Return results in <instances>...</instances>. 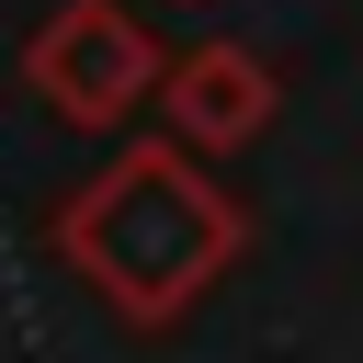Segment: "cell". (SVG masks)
Returning a JSON list of instances; mask_svg holds the SVG:
<instances>
[{
    "label": "cell",
    "instance_id": "cell-1",
    "mask_svg": "<svg viewBox=\"0 0 363 363\" xmlns=\"http://www.w3.org/2000/svg\"><path fill=\"white\" fill-rule=\"evenodd\" d=\"M45 238H57V261H68L125 329H182V318L238 272L250 216H238V193L216 182L204 147L136 136V147H113L91 182H68V204H57Z\"/></svg>",
    "mask_w": 363,
    "mask_h": 363
},
{
    "label": "cell",
    "instance_id": "cell-2",
    "mask_svg": "<svg viewBox=\"0 0 363 363\" xmlns=\"http://www.w3.org/2000/svg\"><path fill=\"white\" fill-rule=\"evenodd\" d=\"M159 57H170V45L147 34V11H125V0H57V11H45V34L23 45V91H34L57 125L113 136V125H136V113H147Z\"/></svg>",
    "mask_w": 363,
    "mask_h": 363
},
{
    "label": "cell",
    "instance_id": "cell-3",
    "mask_svg": "<svg viewBox=\"0 0 363 363\" xmlns=\"http://www.w3.org/2000/svg\"><path fill=\"white\" fill-rule=\"evenodd\" d=\"M147 102L170 113L182 147L227 159V147H250V136L272 125L284 79H272V57H250V45H182V57H159V91H147Z\"/></svg>",
    "mask_w": 363,
    "mask_h": 363
}]
</instances>
